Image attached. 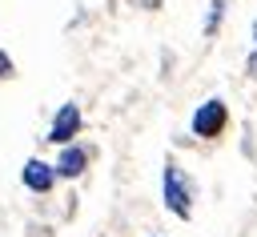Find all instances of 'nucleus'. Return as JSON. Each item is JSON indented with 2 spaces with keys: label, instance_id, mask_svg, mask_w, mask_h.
<instances>
[{
  "label": "nucleus",
  "instance_id": "nucleus-3",
  "mask_svg": "<svg viewBox=\"0 0 257 237\" xmlns=\"http://www.w3.org/2000/svg\"><path fill=\"white\" fill-rule=\"evenodd\" d=\"M76 129H80V108H76V104H64V108L56 112V121H52L48 141H52V145H64V141L76 137Z\"/></svg>",
  "mask_w": 257,
  "mask_h": 237
},
{
  "label": "nucleus",
  "instance_id": "nucleus-6",
  "mask_svg": "<svg viewBox=\"0 0 257 237\" xmlns=\"http://www.w3.org/2000/svg\"><path fill=\"white\" fill-rule=\"evenodd\" d=\"M0 76H12V60H8L4 52H0Z\"/></svg>",
  "mask_w": 257,
  "mask_h": 237
},
{
  "label": "nucleus",
  "instance_id": "nucleus-1",
  "mask_svg": "<svg viewBox=\"0 0 257 237\" xmlns=\"http://www.w3.org/2000/svg\"><path fill=\"white\" fill-rule=\"evenodd\" d=\"M221 129H225V104L221 100H205L197 108V116H193V133L197 137H217Z\"/></svg>",
  "mask_w": 257,
  "mask_h": 237
},
{
  "label": "nucleus",
  "instance_id": "nucleus-5",
  "mask_svg": "<svg viewBox=\"0 0 257 237\" xmlns=\"http://www.w3.org/2000/svg\"><path fill=\"white\" fill-rule=\"evenodd\" d=\"M84 161H88V157H84V149H68V153L60 157L56 173H60V177H76V173L84 169Z\"/></svg>",
  "mask_w": 257,
  "mask_h": 237
},
{
  "label": "nucleus",
  "instance_id": "nucleus-4",
  "mask_svg": "<svg viewBox=\"0 0 257 237\" xmlns=\"http://www.w3.org/2000/svg\"><path fill=\"white\" fill-rule=\"evenodd\" d=\"M52 177H56V173H52L44 161H28V165H24V185H28V189H36V193L52 189Z\"/></svg>",
  "mask_w": 257,
  "mask_h": 237
},
{
  "label": "nucleus",
  "instance_id": "nucleus-7",
  "mask_svg": "<svg viewBox=\"0 0 257 237\" xmlns=\"http://www.w3.org/2000/svg\"><path fill=\"white\" fill-rule=\"evenodd\" d=\"M249 72H257V52H253V60H249Z\"/></svg>",
  "mask_w": 257,
  "mask_h": 237
},
{
  "label": "nucleus",
  "instance_id": "nucleus-2",
  "mask_svg": "<svg viewBox=\"0 0 257 237\" xmlns=\"http://www.w3.org/2000/svg\"><path fill=\"white\" fill-rule=\"evenodd\" d=\"M165 205L177 213V217H189V185L181 181V173L169 165L165 169Z\"/></svg>",
  "mask_w": 257,
  "mask_h": 237
}]
</instances>
